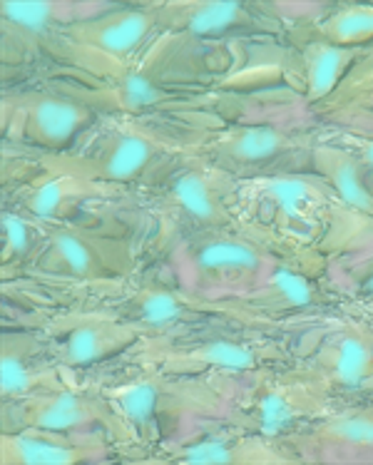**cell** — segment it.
I'll list each match as a JSON object with an SVG mask.
<instances>
[{"mask_svg":"<svg viewBox=\"0 0 373 465\" xmlns=\"http://www.w3.org/2000/svg\"><path fill=\"white\" fill-rule=\"evenodd\" d=\"M329 413V391L311 371H259L257 379L227 403L224 418L257 436L284 443Z\"/></svg>","mask_w":373,"mask_h":465,"instance_id":"3957f363","label":"cell"},{"mask_svg":"<svg viewBox=\"0 0 373 465\" xmlns=\"http://www.w3.org/2000/svg\"><path fill=\"white\" fill-rule=\"evenodd\" d=\"M103 114L75 85L30 87L3 97L5 143L40 157L67 153Z\"/></svg>","mask_w":373,"mask_h":465,"instance_id":"277c9868","label":"cell"},{"mask_svg":"<svg viewBox=\"0 0 373 465\" xmlns=\"http://www.w3.org/2000/svg\"><path fill=\"white\" fill-rule=\"evenodd\" d=\"M50 361L60 371H83L130 353L142 341L140 331L105 309H65L40 329Z\"/></svg>","mask_w":373,"mask_h":465,"instance_id":"ba28073f","label":"cell"},{"mask_svg":"<svg viewBox=\"0 0 373 465\" xmlns=\"http://www.w3.org/2000/svg\"><path fill=\"white\" fill-rule=\"evenodd\" d=\"M197 294H247L274 257L254 239L231 229L184 239L177 247Z\"/></svg>","mask_w":373,"mask_h":465,"instance_id":"9c48e42d","label":"cell"},{"mask_svg":"<svg viewBox=\"0 0 373 465\" xmlns=\"http://www.w3.org/2000/svg\"><path fill=\"white\" fill-rule=\"evenodd\" d=\"M339 147H344L348 153L354 154L356 160L361 162L364 167L373 172V134H358V137H346L344 144H339Z\"/></svg>","mask_w":373,"mask_h":465,"instance_id":"83f0119b","label":"cell"},{"mask_svg":"<svg viewBox=\"0 0 373 465\" xmlns=\"http://www.w3.org/2000/svg\"><path fill=\"white\" fill-rule=\"evenodd\" d=\"M164 33L187 40H224L240 35L277 33L274 8L241 0H194V3H157Z\"/></svg>","mask_w":373,"mask_h":465,"instance_id":"7c38bea8","label":"cell"},{"mask_svg":"<svg viewBox=\"0 0 373 465\" xmlns=\"http://www.w3.org/2000/svg\"><path fill=\"white\" fill-rule=\"evenodd\" d=\"M134 363L154 369L184 373V376H234L249 373L257 376L267 371L271 361L284 356L259 339H249L234 331H194L187 329L157 339H144L134 346Z\"/></svg>","mask_w":373,"mask_h":465,"instance_id":"5b68a950","label":"cell"},{"mask_svg":"<svg viewBox=\"0 0 373 465\" xmlns=\"http://www.w3.org/2000/svg\"><path fill=\"white\" fill-rule=\"evenodd\" d=\"M127 433V443H152L184 418L217 416L230 396L210 376H184L134 363L133 371L100 386Z\"/></svg>","mask_w":373,"mask_h":465,"instance_id":"7a4b0ae2","label":"cell"},{"mask_svg":"<svg viewBox=\"0 0 373 465\" xmlns=\"http://www.w3.org/2000/svg\"><path fill=\"white\" fill-rule=\"evenodd\" d=\"M177 154L180 143L144 117L103 114L67 153L45 154L38 162L117 190L150 184L180 160Z\"/></svg>","mask_w":373,"mask_h":465,"instance_id":"6da1fadb","label":"cell"},{"mask_svg":"<svg viewBox=\"0 0 373 465\" xmlns=\"http://www.w3.org/2000/svg\"><path fill=\"white\" fill-rule=\"evenodd\" d=\"M110 194H115L113 187L38 162V170L33 167L28 177L13 190L10 200L13 207L45 224H75L73 219L80 217L90 202L105 200Z\"/></svg>","mask_w":373,"mask_h":465,"instance_id":"2e32d148","label":"cell"},{"mask_svg":"<svg viewBox=\"0 0 373 465\" xmlns=\"http://www.w3.org/2000/svg\"><path fill=\"white\" fill-rule=\"evenodd\" d=\"M162 453V463L180 465H271L297 460L281 443L257 436L227 418L221 423H204L182 440L164 446Z\"/></svg>","mask_w":373,"mask_h":465,"instance_id":"5bb4252c","label":"cell"},{"mask_svg":"<svg viewBox=\"0 0 373 465\" xmlns=\"http://www.w3.org/2000/svg\"><path fill=\"white\" fill-rule=\"evenodd\" d=\"M137 257L123 237H107L80 224H48L45 244L28 274L77 286H123Z\"/></svg>","mask_w":373,"mask_h":465,"instance_id":"8992f818","label":"cell"},{"mask_svg":"<svg viewBox=\"0 0 373 465\" xmlns=\"http://www.w3.org/2000/svg\"><path fill=\"white\" fill-rule=\"evenodd\" d=\"M220 170L201 160H180L164 170L154 184V214L167 232L184 239L221 232L234 227V214L227 207L224 187L220 184Z\"/></svg>","mask_w":373,"mask_h":465,"instance_id":"52a82bcc","label":"cell"},{"mask_svg":"<svg viewBox=\"0 0 373 465\" xmlns=\"http://www.w3.org/2000/svg\"><path fill=\"white\" fill-rule=\"evenodd\" d=\"M324 304V292L319 279L289 262H271L267 274L241 294V306L257 316H289L319 309Z\"/></svg>","mask_w":373,"mask_h":465,"instance_id":"44dd1931","label":"cell"},{"mask_svg":"<svg viewBox=\"0 0 373 465\" xmlns=\"http://www.w3.org/2000/svg\"><path fill=\"white\" fill-rule=\"evenodd\" d=\"M115 440L105 433H60L45 428H18L0 433V460L5 465L103 463Z\"/></svg>","mask_w":373,"mask_h":465,"instance_id":"e0dca14e","label":"cell"},{"mask_svg":"<svg viewBox=\"0 0 373 465\" xmlns=\"http://www.w3.org/2000/svg\"><path fill=\"white\" fill-rule=\"evenodd\" d=\"M309 40H321L336 48L361 50L373 40V5H336L311 25Z\"/></svg>","mask_w":373,"mask_h":465,"instance_id":"484cf974","label":"cell"},{"mask_svg":"<svg viewBox=\"0 0 373 465\" xmlns=\"http://www.w3.org/2000/svg\"><path fill=\"white\" fill-rule=\"evenodd\" d=\"M364 57L361 50L336 48L321 40H307L301 48V70H304V97L309 104H324L344 83L351 67Z\"/></svg>","mask_w":373,"mask_h":465,"instance_id":"603a6c76","label":"cell"},{"mask_svg":"<svg viewBox=\"0 0 373 465\" xmlns=\"http://www.w3.org/2000/svg\"><path fill=\"white\" fill-rule=\"evenodd\" d=\"M241 192L271 222L301 227L314 222L334 192L316 172H271L241 182Z\"/></svg>","mask_w":373,"mask_h":465,"instance_id":"ac0fdd59","label":"cell"},{"mask_svg":"<svg viewBox=\"0 0 373 465\" xmlns=\"http://www.w3.org/2000/svg\"><path fill=\"white\" fill-rule=\"evenodd\" d=\"M3 276L28 274L45 244L48 224L15 207L3 212Z\"/></svg>","mask_w":373,"mask_h":465,"instance_id":"d4e9b609","label":"cell"},{"mask_svg":"<svg viewBox=\"0 0 373 465\" xmlns=\"http://www.w3.org/2000/svg\"><path fill=\"white\" fill-rule=\"evenodd\" d=\"M314 172L346 207L373 219V172L354 154L334 143H319L311 150Z\"/></svg>","mask_w":373,"mask_h":465,"instance_id":"7402d4cb","label":"cell"},{"mask_svg":"<svg viewBox=\"0 0 373 465\" xmlns=\"http://www.w3.org/2000/svg\"><path fill=\"white\" fill-rule=\"evenodd\" d=\"M45 428L60 433H105L115 443H127V433L110 401L97 391L45 386L15 403H3V430Z\"/></svg>","mask_w":373,"mask_h":465,"instance_id":"30bf717a","label":"cell"},{"mask_svg":"<svg viewBox=\"0 0 373 465\" xmlns=\"http://www.w3.org/2000/svg\"><path fill=\"white\" fill-rule=\"evenodd\" d=\"M309 371L329 393L373 389V331L354 323L331 329L314 353Z\"/></svg>","mask_w":373,"mask_h":465,"instance_id":"d6986e66","label":"cell"},{"mask_svg":"<svg viewBox=\"0 0 373 465\" xmlns=\"http://www.w3.org/2000/svg\"><path fill=\"white\" fill-rule=\"evenodd\" d=\"M351 284H354V294L364 302V304L373 306V254L366 257L361 264L356 266L351 274Z\"/></svg>","mask_w":373,"mask_h":465,"instance_id":"4316f807","label":"cell"},{"mask_svg":"<svg viewBox=\"0 0 373 465\" xmlns=\"http://www.w3.org/2000/svg\"><path fill=\"white\" fill-rule=\"evenodd\" d=\"M301 150L294 134L281 124L249 123L214 134L201 147V160L221 174H271L274 164Z\"/></svg>","mask_w":373,"mask_h":465,"instance_id":"9a60e30c","label":"cell"},{"mask_svg":"<svg viewBox=\"0 0 373 465\" xmlns=\"http://www.w3.org/2000/svg\"><path fill=\"white\" fill-rule=\"evenodd\" d=\"M299 440H309L334 453H373V406L324 413Z\"/></svg>","mask_w":373,"mask_h":465,"instance_id":"cb8c5ba5","label":"cell"},{"mask_svg":"<svg viewBox=\"0 0 373 465\" xmlns=\"http://www.w3.org/2000/svg\"><path fill=\"white\" fill-rule=\"evenodd\" d=\"M162 33L157 5H107L70 25L67 38L93 57L105 75L113 67L137 60Z\"/></svg>","mask_w":373,"mask_h":465,"instance_id":"8fae6325","label":"cell"},{"mask_svg":"<svg viewBox=\"0 0 373 465\" xmlns=\"http://www.w3.org/2000/svg\"><path fill=\"white\" fill-rule=\"evenodd\" d=\"M120 294L113 296L105 309L134 326L144 339H157L167 333L190 329L201 319H207L220 304H211L204 294L182 292L164 284L117 286Z\"/></svg>","mask_w":373,"mask_h":465,"instance_id":"4fadbf2b","label":"cell"},{"mask_svg":"<svg viewBox=\"0 0 373 465\" xmlns=\"http://www.w3.org/2000/svg\"><path fill=\"white\" fill-rule=\"evenodd\" d=\"M58 366L50 361L38 331H3L0 341V399L15 403L45 386H58Z\"/></svg>","mask_w":373,"mask_h":465,"instance_id":"ffe728a7","label":"cell"}]
</instances>
